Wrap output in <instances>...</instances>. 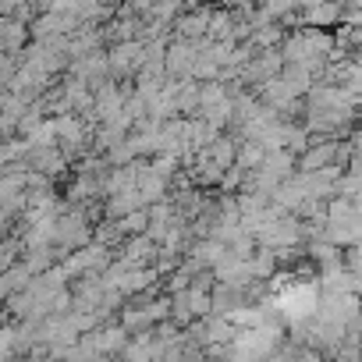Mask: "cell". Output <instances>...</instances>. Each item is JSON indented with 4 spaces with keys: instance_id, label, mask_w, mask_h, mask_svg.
Here are the masks:
<instances>
[{
    "instance_id": "1",
    "label": "cell",
    "mask_w": 362,
    "mask_h": 362,
    "mask_svg": "<svg viewBox=\"0 0 362 362\" xmlns=\"http://www.w3.org/2000/svg\"><path fill=\"white\" fill-rule=\"evenodd\" d=\"M25 47H29V25L15 18H0V54L15 57V54H25Z\"/></svg>"
},
{
    "instance_id": "3",
    "label": "cell",
    "mask_w": 362,
    "mask_h": 362,
    "mask_svg": "<svg viewBox=\"0 0 362 362\" xmlns=\"http://www.w3.org/2000/svg\"><path fill=\"white\" fill-rule=\"evenodd\" d=\"M64 362H103V358H100V355H93V351H86L82 344H75V348H71V355H68Z\"/></svg>"
},
{
    "instance_id": "4",
    "label": "cell",
    "mask_w": 362,
    "mask_h": 362,
    "mask_svg": "<svg viewBox=\"0 0 362 362\" xmlns=\"http://www.w3.org/2000/svg\"><path fill=\"white\" fill-rule=\"evenodd\" d=\"M43 362H50V358H43Z\"/></svg>"
},
{
    "instance_id": "2",
    "label": "cell",
    "mask_w": 362,
    "mask_h": 362,
    "mask_svg": "<svg viewBox=\"0 0 362 362\" xmlns=\"http://www.w3.org/2000/svg\"><path fill=\"white\" fill-rule=\"evenodd\" d=\"M15 351H18V334H15V327L0 323V362H11Z\"/></svg>"
}]
</instances>
